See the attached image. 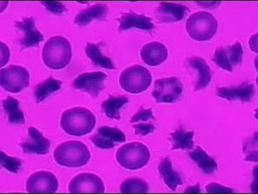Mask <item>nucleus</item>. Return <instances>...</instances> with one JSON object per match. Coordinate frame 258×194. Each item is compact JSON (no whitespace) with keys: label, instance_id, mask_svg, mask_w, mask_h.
Masks as SVG:
<instances>
[{"label":"nucleus","instance_id":"0eeeda50","mask_svg":"<svg viewBox=\"0 0 258 194\" xmlns=\"http://www.w3.org/2000/svg\"><path fill=\"white\" fill-rule=\"evenodd\" d=\"M29 72L17 65H10L0 70V85L5 90L13 94L21 92L29 85Z\"/></svg>","mask_w":258,"mask_h":194},{"label":"nucleus","instance_id":"423d86ee","mask_svg":"<svg viewBox=\"0 0 258 194\" xmlns=\"http://www.w3.org/2000/svg\"><path fill=\"white\" fill-rule=\"evenodd\" d=\"M121 88L130 94H140L150 87L151 72L141 65H134L122 72L119 79Z\"/></svg>","mask_w":258,"mask_h":194},{"label":"nucleus","instance_id":"1a4fd4ad","mask_svg":"<svg viewBox=\"0 0 258 194\" xmlns=\"http://www.w3.org/2000/svg\"><path fill=\"white\" fill-rule=\"evenodd\" d=\"M243 57V49L240 42L225 47H218L215 51L213 61L217 66L225 71L233 72L234 69L240 65Z\"/></svg>","mask_w":258,"mask_h":194},{"label":"nucleus","instance_id":"4be33fe9","mask_svg":"<svg viewBox=\"0 0 258 194\" xmlns=\"http://www.w3.org/2000/svg\"><path fill=\"white\" fill-rule=\"evenodd\" d=\"M108 8L104 4H96L82 10L75 17L76 25L83 27L89 25L93 20L104 21L107 18Z\"/></svg>","mask_w":258,"mask_h":194},{"label":"nucleus","instance_id":"5701e85b","mask_svg":"<svg viewBox=\"0 0 258 194\" xmlns=\"http://www.w3.org/2000/svg\"><path fill=\"white\" fill-rule=\"evenodd\" d=\"M160 176L168 188L172 190H176L177 187L183 184L180 173L175 171L173 168L171 159L168 157L164 158L160 162L158 166Z\"/></svg>","mask_w":258,"mask_h":194},{"label":"nucleus","instance_id":"39448f33","mask_svg":"<svg viewBox=\"0 0 258 194\" xmlns=\"http://www.w3.org/2000/svg\"><path fill=\"white\" fill-rule=\"evenodd\" d=\"M149 148L140 142L124 144L116 152V160L122 167L128 170L142 169L150 160Z\"/></svg>","mask_w":258,"mask_h":194},{"label":"nucleus","instance_id":"473e14b6","mask_svg":"<svg viewBox=\"0 0 258 194\" xmlns=\"http://www.w3.org/2000/svg\"><path fill=\"white\" fill-rule=\"evenodd\" d=\"M42 4L44 5L46 10L54 15H61L66 12L67 8L62 3L58 2H42Z\"/></svg>","mask_w":258,"mask_h":194},{"label":"nucleus","instance_id":"6e6552de","mask_svg":"<svg viewBox=\"0 0 258 194\" xmlns=\"http://www.w3.org/2000/svg\"><path fill=\"white\" fill-rule=\"evenodd\" d=\"M183 89L177 77L159 79L155 82L152 96L157 103H174L181 97Z\"/></svg>","mask_w":258,"mask_h":194},{"label":"nucleus","instance_id":"b1692460","mask_svg":"<svg viewBox=\"0 0 258 194\" xmlns=\"http://www.w3.org/2000/svg\"><path fill=\"white\" fill-rule=\"evenodd\" d=\"M188 154L190 159L194 161L206 174H213L218 169V164L216 161L211 156L208 155L201 147H196V149Z\"/></svg>","mask_w":258,"mask_h":194},{"label":"nucleus","instance_id":"4468645a","mask_svg":"<svg viewBox=\"0 0 258 194\" xmlns=\"http://www.w3.org/2000/svg\"><path fill=\"white\" fill-rule=\"evenodd\" d=\"M20 146L25 154L45 155L49 152L51 142L39 130L32 126L28 128V138Z\"/></svg>","mask_w":258,"mask_h":194},{"label":"nucleus","instance_id":"bb28decb","mask_svg":"<svg viewBox=\"0 0 258 194\" xmlns=\"http://www.w3.org/2000/svg\"><path fill=\"white\" fill-rule=\"evenodd\" d=\"M85 51L88 57L92 60L95 66L106 70H115L114 65L111 59L101 53L99 44L88 42Z\"/></svg>","mask_w":258,"mask_h":194},{"label":"nucleus","instance_id":"f257e3e1","mask_svg":"<svg viewBox=\"0 0 258 194\" xmlns=\"http://www.w3.org/2000/svg\"><path fill=\"white\" fill-rule=\"evenodd\" d=\"M96 123L95 116L87 108H72L61 115V128L68 135L75 137H82L90 133Z\"/></svg>","mask_w":258,"mask_h":194},{"label":"nucleus","instance_id":"f704fd0d","mask_svg":"<svg viewBox=\"0 0 258 194\" xmlns=\"http://www.w3.org/2000/svg\"><path fill=\"white\" fill-rule=\"evenodd\" d=\"M200 185L197 184L195 186L187 187L185 190V193H200Z\"/></svg>","mask_w":258,"mask_h":194},{"label":"nucleus","instance_id":"9b49d317","mask_svg":"<svg viewBox=\"0 0 258 194\" xmlns=\"http://www.w3.org/2000/svg\"><path fill=\"white\" fill-rule=\"evenodd\" d=\"M58 187L57 178L53 173L46 171L33 173L26 183L29 193H55Z\"/></svg>","mask_w":258,"mask_h":194},{"label":"nucleus","instance_id":"ddd939ff","mask_svg":"<svg viewBox=\"0 0 258 194\" xmlns=\"http://www.w3.org/2000/svg\"><path fill=\"white\" fill-rule=\"evenodd\" d=\"M91 141L96 147L101 149H111L118 144L125 142V136L118 128L101 126L97 133L91 137Z\"/></svg>","mask_w":258,"mask_h":194},{"label":"nucleus","instance_id":"2eb2a0df","mask_svg":"<svg viewBox=\"0 0 258 194\" xmlns=\"http://www.w3.org/2000/svg\"><path fill=\"white\" fill-rule=\"evenodd\" d=\"M255 93L254 87L252 84L242 83L233 87H220L217 89L216 94L218 97L228 101H240L249 102Z\"/></svg>","mask_w":258,"mask_h":194},{"label":"nucleus","instance_id":"7c9ffc66","mask_svg":"<svg viewBox=\"0 0 258 194\" xmlns=\"http://www.w3.org/2000/svg\"><path fill=\"white\" fill-rule=\"evenodd\" d=\"M0 164L2 167L13 173H17L21 169L22 161L18 158L11 157L3 152H0Z\"/></svg>","mask_w":258,"mask_h":194},{"label":"nucleus","instance_id":"412c9836","mask_svg":"<svg viewBox=\"0 0 258 194\" xmlns=\"http://www.w3.org/2000/svg\"><path fill=\"white\" fill-rule=\"evenodd\" d=\"M187 63L190 68L199 72V79L195 85V92L202 90L211 83L212 71L204 58L199 56H192L187 59Z\"/></svg>","mask_w":258,"mask_h":194},{"label":"nucleus","instance_id":"72a5a7b5","mask_svg":"<svg viewBox=\"0 0 258 194\" xmlns=\"http://www.w3.org/2000/svg\"><path fill=\"white\" fill-rule=\"evenodd\" d=\"M206 191L208 193H233L235 190L231 188L222 186L217 183H211L206 186Z\"/></svg>","mask_w":258,"mask_h":194},{"label":"nucleus","instance_id":"20e7f679","mask_svg":"<svg viewBox=\"0 0 258 194\" xmlns=\"http://www.w3.org/2000/svg\"><path fill=\"white\" fill-rule=\"evenodd\" d=\"M218 24L216 17L208 12H199L187 19L185 28L188 35L198 42H207L216 35Z\"/></svg>","mask_w":258,"mask_h":194},{"label":"nucleus","instance_id":"393cba45","mask_svg":"<svg viewBox=\"0 0 258 194\" xmlns=\"http://www.w3.org/2000/svg\"><path fill=\"white\" fill-rule=\"evenodd\" d=\"M194 132H187L179 126L171 135L172 150H191L194 149Z\"/></svg>","mask_w":258,"mask_h":194},{"label":"nucleus","instance_id":"c756f323","mask_svg":"<svg viewBox=\"0 0 258 194\" xmlns=\"http://www.w3.org/2000/svg\"><path fill=\"white\" fill-rule=\"evenodd\" d=\"M121 193H147L149 186L147 182L139 178H130L122 182Z\"/></svg>","mask_w":258,"mask_h":194},{"label":"nucleus","instance_id":"9d476101","mask_svg":"<svg viewBox=\"0 0 258 194\" xmlns=\"http://www.w3.org/2000/svg\"><path fill=\"white\" fill-rule=\"evenodd\" d=\"M106 79L107 76L104 72L81 74L74 82V88L86 92L93 99H96L106 87L105 81Z\"/></svg>","mask_w":258,"mask_h":194},{"label":"nucleus","instance_id":"a211bd4d","mask_svg":"<svg viewBox=\"0 0 258 194\" xmlns=\"http://www.w3.org/2000/svg\"><path fill=\"white\" fill-rule=\"evenodd\" d=\"M118 21L120 26L118 31L123 32L132 28L140 29V30L151 32L155 29V25L151 17L144 15H138L134 12L124 13L120 17Z\"/></svg>","mask_w":258,"mask_h":194},{"label":"nucleus","instance_id":"f03ea898","mask_svg":"<svg viewBox=\"0 0 258 194\" xmlns=\"http://www.w3.org/2000/svg\"><path fill=\"white\" fill-rule=\"evenodd\" d=\"M72 57L71 44L61 36L51 37L43 47V61L51 70H63L68 66Z\"/></svg>","mask_w":258,"mask_h":194},{"label":"nucleus","instance_id":"6ab92c4d","mask_svg":"<svg viewBox=\"0 0 258 194\" xmlns=\"http://www.w3.org/2000/svg\"><path fill=\"white\" fill-rule=\"evenodd\" d=\"M143 61L151 67H156L164 62L168 58V49L161 42H154L146 44L141 50Z\"/></svg>","mask_w":258,"mask_h":194},{"label":"nucleus","instance_id":"2f4dec72","mask_svg":"<svg viewBox=\"0 0 258 194\" xmlns=\"http://www.w3.org/2000/svg\"><path fill=\"white\" fill-rule=\"evenodd\" d=\"M244 152L245 153V160L247 161H257V133L255 136L248 139L245 143L243 148Z\"/></svg>","mask_w":258,"mask_h":194},{"label":"nucleus","instance_id":"f8f14e48","mask_svg":"<svg viewBox=\"0 0 258 194\" xmlns=\"http://www.w3.org/2000/svg\"><path fill=\"white\" fill-rule=\"evenodd\" d=\"M70 193H104V183L94 173H84L76 176L69 186Z\"/></svg>","mask_w":258,"mask_h":194},{"label":"nucleus","instance_id":"c85d7f7f","mask_svg":"<svg viewBox=\"0 0 258 194\" xmlns=\"http://www.w3.org/2000/svg\"><path fill=\"white\" fill-rule=\"evenodd\" d=\"M62 82H60L52 77H49L47 80H44L42 83L38 84L34 88V97L36 102L39 104L46 98L61 89Z\"/></svg>","mask_w":258,"mask_h":194},{"label":"nucleus","instance_id":"cd10ccee","mask_svg":"<svg viewBox=\"0 0 258 194\" xmlns=\"http://www.w3.org/2000/svg\"><path fill=\"white\" fill-rule=\"evenodd\" d=\"M3 108L8 115V121L13 124H24L25 115L20 109V103L13 97H8L3 101Z\"/></svg>","mask_w":258,"mask_h":194},{"label":"nucleus","instance_id":"7ed1b4c3","mask_svg":"<svg viewBox=\"0 0 258 194\" xmlns=\"http://www.w3.org/2000/svg\"><path fill=\"white\" fill-rule=\"evenodd\" d=\"M54 157L55 161L61 166L78 168L89 162L91 154L87 145L80 141H68L56 147Z\"/></svg>","mask_w":258,"mask_h":194},{"label":"nucleus","instance_id":"a878e982","mask_svg":"<svg viewBox=\"0 0 258 194\" xmlns=\"http://www.w3.org/2000/svg\"><path fill=\"white\" fill-rule=\"evenodd\" d=\"M128 99L124 96H109L107 100L104 101L101 105L103 112L107 117L119 120L120 110L128 104Z\"/></svg>","mask_w":258,"mask_h":194},{"label":"nucleus","instance_id":"dca6fc26","mask_svg":"<svg viewBox=\"0 0 258 194\" xmlns=\"http://www.w3.org/2000/svg\"><path fill=\"white\" fill-rule=\"evenodd\" d=\"M15 27L24 33L23 38L20 40L23 49L37 47L39 43L44 41L42 33L36 28L34 17H27L22 22H16Z\"/></svg>","mask_w":258,"mask_h":194},{"label":"nucleus","instance_id":"f3484780","mask_svg":"<svg viewBox=\"0 0 258 194\" xmlns=\"http://www.w3.org/2000/svg\"><path fill=\"white\" fill-rule=\"evenodd\" d=\"M189 11V9L183 5L173 3H161L156 8L155 15L161 23H171L183 20Z\"/></svg>","mask_w":258,"mask_h":194},{"label":"nucleus","instance_id":"aec40b11","mask_svg":"<svg viewBox=\"0 0 258 194\" xmlns=\"http://www.w3.org/2000/svg\"><path fill=\"white\" fill-rule=\"evenodd\" d=\"M155 121L156 118L154 117L151 108L144 109L142 106L137 114L134 115L131 123L133 124L136 135L146 136L153 133L156 130Z\"/></svg>","mask_w":258,"mask_h":194}]
</instances>
